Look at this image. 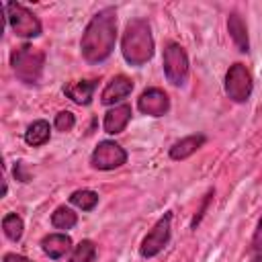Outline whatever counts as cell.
I'll return each instance as SVG.
<instances>
[{
    "label": "cell",
    "mask_w": 262,
    "mask_h": 262,
    "mask_svg": "<svg viewBox=\"0 0 262 262\" xmlns=\"http://www.w3.org/2000/svg\"><path fill=\"white\" fill-rule=\"evenodd\" d=\"M115 41H117V10L115 6H104L90 18V23L82 33L80 39L82 57L88 63H102L113 53Z\"/></svg>",
    "instance_id": "1"
},
{
    "label": "cell",
    "mask_w": 262,
    "mask_h": 262,
    "mask_svg": "<svg viewBox=\"0 0 262 262\" xmlns=\"http://www.w3.org/2000/svg\"><path fill=\"white\" fill-rule=\"evenodd\" d=\"M121 53L129 66H143L154 57L151 27L145 18H133L127 23L121 37Z\"/></svg>",
    "instance_id": "2"
},
{
    "label": "cell",
    "mask_w": 262,
    "mask_h": 262,
    "mask_svg": "<svg viewBox=\"0 0 262 262\" xmlns=\"http://www.w3.org/2000/svg\"><path fill=\"white\" fill-rule=\"evenodd\" d=\"M10 66H12L16 80H20L23 84L35 86L41 82V76H43L45 53H43V49L25 43L10 53Z\"/></svg>",
    "instance_id": "3"
},
{
    "label": "cell",
    "mask_w": 262,
    "mask_h": 262,
    "mask_svg": "<svg viewBox=\"0 0 262 262\" xmlns=\"http://www.w3.org/2000/svg\"><path fill=\"white\" fill-rule=\"evenodd\" d=\"M2 8H4L6 20H8V25L16 37L33 39V37L41 35V31H43L41 20L27 6H23L20 2H4Z\"/></svg>",
    "instance_id": "4"
},
{
    "label": "cell",
    "mask_w": 262,
    "mask_h": 262,
    "mask_svg": "<svg viewBox=\"0 0 262 262\" xmlns=\"http://www.w3.org/2000/svg\"><path fill=\"white\" fill-rule=\"evenodd\" d=\"M164 74L172 86H184L188 80V55L180 43H166L162 57Z\"/></svg>",
    "instance_id": "5"
},
{
    "label": "cell",
    "mask_w": 262,
    "mask_h": 262,
    "mask_svg": "<svg viewBox=\"0 0 262 262\" xmlns=\"http://www.w3.org/2000/svg\"><path fill=\"white\" fill-rule=\"evenodd\" d=\"M252 88H254V82H252L250 70L239 61L229 66V70L225 72V92L229 100L237 104L248 102V98L252 96Z\"/></svg>",
    "instance_id": "6"
},
{
    "label": "cell",
    "mask_w": 262,
    "mask_h": 262,
    "mask_svg": "<svg viewBox=\"0 0 262 262\" xmlns=\"http://www.w3.org/2000/svg\"><path fill=\"white\" fill-rule=\"evenodd\" d=\"M170 229H172V213H164L156 225L147 231V235L141 239V246H139V254L143 258H154L158 256L170 242Z\"/></svg>",
    "instance_id": "7"
},
{
    "label": "cell",
    "mask_w": 262,
    "mask_h": 262,
    "mask_svg": "<svg viewBox=\"0 0 262 262\" xmlns=\"http://www.w3.org/2000/svg\"><path fill=\"white\" fill-rule=\"evenodd\" d=\"M125 162H127V151L111 139L100 141L90 154V166L94 170H115L121 168Z\"/></svg>",
    "instance_id": "8"
},
{
    "label": "cell",
    "mask_w": 262,
    "mask_h": 262,
    "mask_svg": "<svg viewBox=\"0 0 262 262\" xmlns=\"http://www.w3.org/2000/svg\"><path fill=\"white\" fill-rule=\"evenodd\" d=\"M137 108L147 117H164L170 111V98L162 88H147L139 94Z\"/></svg>",
    "instance_id": "9"
},
{
    "label": "cell",
    "mask_w": 262,
    "mask_h": 262,
    "mask_svg": "<svg viewBox=\"0 0 262 262\" xmlns=\"http://www.w3.org/2000/svg\"><path fill=\"white\" fill-rule=\"evenodd\" d=\"M131 90H133V82L127 76H115L106 82L104 90L100 92V102L106 106H111V104L117 106V102L127 98L131 94Z\"/></svg>",
    "instance_id": "10"
},
{
    "label": "cell",
    "mask_w": 262,
    "mask_h": 262,
    "mask_svg": "<svg viewBox=\"0 0 262 262\" xmlns=\"http://www.w3.org/2000/svg\"><path fill=\"white\" fill-rule=\"evenodd\" d=\"M129 121H131V106L123 102V104H117L111 111H106L104 121H102V129L108 135H117V133L125 131Z\"/></svg>",
    "instance_id": "11"
},
{
    "label": "cell",
    "mask_w": 262,
    "mask_h": 262,
    "mask_svg": "<svg viewBox=\"0 0 262 262\" xmlns=\"http://www.w3.org/2000/svg\"><path fill=\"white\" fill-rule=\"evenodd\" d=\"M205 141H207V137H205L203 133H192V135H186V137L178 139V141L170 147L168 154H170L172 160L180 162V160H186V158H190L192 154H196V151L205 145Z\"/></svg>",
    "instance_id": "12"
},
{
    "label": "cell",
    "mask_w": 262,
    "mask_h": 262,
    "mask_svg": "<svg viewBox=\"0 0 262 262\" xmlns=\"http://www.w3.org/2000/svg\"><path fill=\"white\" fill-rule=\"evenodd\" d=\"M70 248H72V239H70L68 233H49L41 239V250L51 260L63 258L70 252Z\"/></svg>",
    "instance_id": "13"
},
{
    "label": "cell",
    "mask_w": 262,
    "mask_h": 262,
    "mask_svg": "<svg viewBox=\"0 0 262 262\" xmlns=\"http://www.w3.org/2000/svg\"><path fill=\"white\" fill-rule=\"evenodd\" d=\"M227 31H229V37L233 39L235 47L242 51V53H248L250 51V39H248V27L244 23V18L239 16V12H229L227 16Z\"/></svg>",
    "instance_id": "14"
},
{
    "label": "cell",
    "mask_w": 262,
    "mask_h": 262,
    "mask_svg": "<svg viewBox=\"0 0 262 262\" xmlns=\"http://www.w3.org/2000/svg\"><path fill=\"white\" fill-rule=\"evenodd\" d=\"M94 88H96V80H80V82H72V84L63 86V94L72 102H76L80 106H86L92 100Z\"/></svg>",
    "instance_id": "15"
},
{
    "label": "cell",
    "mask_w": 262,
    "mask_h": 262,
    "mask_svg": "<svg viewBox=\"0 0 262 262\" xmlns=\"http://www.w3.org/2000/svg\"><path fill=\"white\" fill-rule=\"evenodd\" d=\"M49 137H51V129H49V123L43 121V119L33 121V123L27 127V131H25V141H27L31 147H41V145H45V143L49 141Z\"/></svg>",
    "instance_id": "16"
},
{
    "label": "cell",
    "mask_w": 262,
    "mask_h": 262,
    "mask_svg": "<svg viewBox=\"0 0 262 262\" xmlns=\"http://www.w3.org/2000/svg\"><path fill=\"white\" fill-rule=\"evenodd\" d=\"M76 223H78V215L70 207H66V205H59L51 213V225L55 229H63L66 231V229H72Z\"/></svg>",
    "instance_id": "17"
},
{
    "label": "cell",
    "mask_w": 262,
    "mask_h": 262,
    "mask_svg": "<svg viewBox=\"0 0 262 262\" xmlns=\"http://www.w3.org/2000/svg\"><path fill=\"white\" fill-rule=\"evenodd\" d=\"M2 231L4 235L10 239V242H18L23 237V231H25V223L20 219V215L16 213H6L2 217Z\"/></svg>",
    "instance_id": "18"
},
{
    "label": "cell",
    "mask_w": 262,
    "mask_h": 262,
    "mask_svg": "<svg viewBox=\"0 0 262 262\" xmlns=\"http://www.w3.org/2000/svg\"><path fill=\"white\" fill-rule=\"evenodd\" d=\"M70 203L82 211H92L96 205H98V194L94 190H88V188H80V190H74L70 194Z\"/></svg>",
    "instance_id": "19"
},
{
    "label": "cell",
    "mask_w": 262,
    "mask_h": 262,
    "mask_svg": "<svg viewBox=\"0 0 262 262\" xmlns=\"http://www.w3.org/2000/svg\"><path fill=\"white\" fill-rule=\"evenodd\" d=\"M96 258V246L90 239H82L78 246H74L68 262H94Z\"/></svg>",
    "instance_id": "20"
},
{
    "label": "cell",
    "mask_w": 262,
    "mask_h": 262,
    "mask_svg": "<svg viewBox=\"0 0 262 262\" xmlns=\"http://www.w3.org/2000/svg\"><path fill=\"white\" fill-rule=\"evenodd\" d=\"M74 125H76V117H74V113H70V111H59V113L55 115L53 127H55L57 131L68 133V131L74 129Z\"/></svg>",
    "instance_id": "21"
},
{
    "label": "cell",
    "mask_w": 262,
    "mask_h": 262,
    "mask_svg": "<svg viewBox=\"0 0 262 262\" xmlns=\"http://www.w3.org/2000/svg\"><path fill=\"white\" fill-rule=\"evenodd\" d=\"M252 250L256 254H262V215H260L256 229H254V235H252Z\"/></svg>",
    "instance_id": "22"
},
{
    "label": "cell",
    "mask_w": 262,
    "mask_h": 262,
    "mask_svg": "<svg viewBox=\"0 0 262 262\" xmlns=\"http://www.w3.org/2000/svg\"><path fill=\"white\" fill-rule=\"evenodd\" d=\"M211 196H213V190H209L207 194H205V201H203V205H201V209H199V213L194 215V219L190 221V227L194 229L199 223H201V219H203V215H205V211H207V205H209V201H211Z\"/></svg>",
    "instance_id": "23"
},
{
    "label": "cell",
    "mask_w": 262,
    "mask_h": 262,
    "mask_svg": "<svg viewBox=\"0 0 262 262\" xmlns=\"http://www.w3.org/2000/svg\"><path fill=\"white\" fill-rule=\"evenodd\" d=\"M2 262H31V260L25 258V256H20V254H12V252H8V254L2 256Z\"/></svg>",
    "instance_id": "24"
},
{
    "label": "cell",
    "mask_w": 262,
    "mask_h": 262,
    "mask_svg": "<svg viewBox=\"0 0 262 262\" xmlns=\"http://www.w3.org/2000/svg\"><path fill=\"white\" fill-rule=\"evenodd\" d=\"M14 176H16L20 182H29V174L23 172V162H16V166H14Z\"/></svg>",
    "instance_id": "25"
},
{
    "label": "cell",
    "mask_w": 262,
    "mask_h": 262,
    "mask_svg": "<svg viewBox=\"0 0 262 262\" xmlns=\"http://www.w3.org/2000/svg\"><path fill=\"white\" fill-rule=\"evenodd\" d=\"M252 262H262V254H256V256L252 258Z\"/></svg>",
    "instance_id": "26"
}]
</instances>
